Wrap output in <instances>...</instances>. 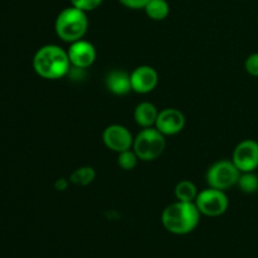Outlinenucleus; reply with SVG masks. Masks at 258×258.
Segmentation results:
<instances>
[{"mask_svg": "<svg viewBox=\"0 0 258 258\" xmlns=\"http://www.w3.org/2000/svg\"><path fill=\"white\" fill-rule=\"evenodd\" d=\"M196 206L202 216L206 217H219L224 214L228 209L229 202L226 193L219 189L208 186L204 190L199 191L196 199Z\"/></svg>", "mask_w": 258, "mask_h": 258, "instance_id": "6", "label": "nucleus"}, {"mask_svg": "<svg viewBox=\"0 0 258 258\" xmlns=\"http://www.w3.org/2000/svg\"><path fill=\"white\" fill-rule=\"evenodd\" d=\"M139 160H140V159H139V156L136 155L135 151L131 150V149H128V150L122 151V153H118L117 165L120 166L122 170L130 171V170H134V169L136 168Z\"/></svg>", "mask_w": 258, "mask_h": 258, "instance_id": "18", "label": "nucleus"}, {"mask_svg": "<svg viewBox=\"0 0 258 258\" xmlns=\"http://www.w3.org/2000/svg\"><path fill=\"white\" fill-rule=\"evenodd\" d=\"M133 91L140 95H146L155 90L159 82V75L151 66H139L130 73Z\"/></svg>", "mask_w": 258, "mask_h": 258, "instance_id": "11", "label": "nucleus"}, {"mask_svg": "<svg viewBox=\"0 0 258 258\" xmlns=\"http://www.w3.org/2000/svg\"><path fill=\"white\" fill-rule=\"evenodd\" d=\"M33 68L44 80H59L70 73L72 68L67 50L59 45L47 44L40 47L33 58Z\"/></svg>", "mask_w": 258, "mask_h": 258, "instance_id": "1", "label": "nucleus"}, {"mask_svg": "<svg viewBox=\"0 0 258 258\" xmlns=\"http://www.w3.org/2000/svg\"><path fill=\"white\" fill-rule=\"evenodd\" d=\"M198 194V188L190 180L179 181L175 185V189H174V196H175L176 201L179 202H190V203H194Z\"/></svg>", "mask_w": 258, "mask_h": 258, "instance_id": "14", "label": "nucleus"}, {"mask_svg": "<svg viewBox=\"0 0 258 258\" xmlns=\"http://www.w3.org/2000/svg\"><path fill=\"white\" fill-rule=\"evenodd\" d=\"M102 2L103 0H71V4L78 9L83 10V12L88 13L97 9L102 4Z\"/></svg>", "mask_w": 258, "mask_h": 258, "instance_id": "19", "label": "nucleus"}, {"mask_svg": "<svg viewBox=\"0 0 258 258\" xmlns=\"http://www.w3.org/2000/svg\"><path fill=\"white\" fill-rule=\"evenodd\" d=\"M144 10L151 20L160 22L168 17L170 13V7L166 0H149Z\"/></svg>", "mask_w": 258, "mask_h": 258, "instance_id": "15", "label": "nucleus"}, {"mask_svg": "<svg viewBox=\"0 0 258 258\" xmlns=\"http://www.w3.org/2000/svg\"><path fill=\"white\" fill-rule=\"evenodd\" d=\"M96 178L95 169L91 166H81V168L76 169L70 176V181L75 185L86 186L88 184L92 183Z\"/></svg>", "mask_w": 258, "mask_h": 258, "instance_id": "16", "label": "nucleus"}, {"mask_svg": "<svg viewBox=\"0 0 258 258\" xmlns=\"http://www.w3.org/2000/svg\"><path fill=\"white\" fill-rule=\"evenodd\" d=\"M244 68L253 77H258V53L248 55L244 62Z\"/></svg>", "mask_w": 258, "mask_h": 258, "instance_id": "20", "label": "nucleus"}, {"mask_svg": "<svg viewBox=\"0 0 258 258\" xmlns=\"http://www.w3.org/2000/svg\"><path fill=\"white\" fill-rule=\"evenodd\" d=\"M123 7H126L127 9L133 10H140L144 9L146 7V4L149 3V0H118Z\"/></svg>", "mask_w": 258, "mask_h": 258, "instance_id": "21", "label": "nucleus"}, {"mask_svg": "<svg viewBox=\"0 0 258 258\" xmlns=\"http://www.w3.org/2000/svg\"><path fill=\"white\" fill-rule=\"evenodd\" d=\"M88 29L87 13L78 8H64L57 15L54 22L55 34L63 42L73 43L76 40L83 39Z\"/></svg>", "mask_w": 258, "mask_h": 258, "instance_id": "3", "label": "nucleus"}, {"mask_svg": "<svg viewBox=\"0 0 258 258\" xmlns=\"http://www.w3.org/2000/svg\"><path fill=\"white\" fill-rule=\"evenodd\" d=\"M201 216L196 203L176 201L164 209L161 214V223L170 233L184 236L198 227Z\"/></svg>", "mask_w": 258, "mask_h": 258, "instance_id": "2", "label": "nucleus"}, {"mask_svg": "<svg viewBox=\"0 0 258 258\" xmlns=\"http://www.w3.org/2000/svg\"><path fill=\"white\" fill-rule=\"evenodd\" d=\"M232 161L241 173L254 171L258 168V143L254 140H243L236 146Z\"/></svg>", "mask_w": 258, "mask_h": 258, "instance_id": "8", "label": "nucleus"}, {"mask_svg": "<svg viewBox=\"0 0 258 258\" xmlns=\"http://www.w3.org/2000/svg\"><path fill=\"white\" fill-rule=\"evenodd\" d=\"M67 53L72 68H77V70H85V68L91 67L97 55L95 45L85 39L71 43Z\"/></svg>", "mask_w": 258, "mask_h": 258, "instance_id": "9", "label": "nucleus"}, {"mask_svg": "<svg viewBox=\"0 0 258 258\" xmlns=\"http://www.w3.org/2000/svg\"><path fill=\"white\" fill-rule=\"evenodd\" d=\"M54 186H55V189H57V190H60V191L66 190V189H67V186H68V180H67V179H64V178L58 179V180L55 181Z\"/></svg>", "mask_w": 258, "mask_h": 258, "instance_id": "22", "label": "nucleus"}, {"mask_svg": "<svg viewBox=\"0 0 258 258\" xmlns=\"http://www.w3.org/2000/svg\"><path fill=\"white\" fill-rule=\"evenodd\" d=\"M237 185L239 186L243 193L252 194L258 190V175L254 171H247V173H241Z\"/></svg>", "mask_w": 258, "mask_h": 258, "instance_id": "17", "label": "nucleus"}, {"mask_svg": "<svg viewBox=\"0 0 258 258\" xmlns=\"http://www.w3.org/2000/svg\"><path fill=\"white\" fill-rule=\"evenodd\" d=\"M158 115L159 111L156 108V106L154 103L149 102V101L140 102L135 107V111H134L135 122L143 128L154 127L156 122V118H158Z\"/></svg>", "mask_w": 258, "mask_h": 258, "instance_id": "13", "label": "nucleus"}, {"mask_svg": "<svg viewBox=\"0 0 258 258\" xmlns=\"http://www.w3.org/2000/svg\"><path fill=\"white\" fill-rule=\"evenodd\" d=\"M241 171L237 169L232 160H219L209 166L207 171V184L208 186L226 191L227 189L237 185Z\"/></svg>", "mask_w": 258, "mask_h": 258, "instance_id": "5", "label": "nucleus"}, {"mask_svg": "<svg viewBox=\"0 0 258 258\" xmlns=\"http://www.w3.org/2000/svg\"><path fill=\"white\" fill-rule=\"evenodd\" d=\"M165 146V136L158 128L146 127L134 138L133 150L141 161H153L164 153Z\"/></svg>", "mask_w": 258, "mask_h": 258, "instance_id": "4", "label": "nucleus"}, {"mask_svg": "<svg viewBox=\"0 0 258 258\" xmlns=\"http://www.w3.org/2000/svg\"><path fill=\"white\" fill-rule=\"evenodd\" d=\"M102 141L108 150L118 154L133 149L134 136L130 130L123 125L112 123L103 130Z\"/></svg>", "mask_w": 258, "mask_h": 258, "instance_id": "7", "label": "nucleus"}, {"mask_svg": "<svg viewBox=\"0 0 258 258\" xmlns=\"http://www.w3.org/2000/svg\"><path fill=\"white\" fill-rule=\"evenodd\" d=\"M185 126V116L178 108H164L159 111L154 127L158 128L164 136H173L180 133Z\"/></svg>", "mask_w": 258, "mask_h": 258, "instance_id": "10", "label": "nucleus"}, {"mask_svg": "<svg viewBox=\"0 0 258 258\" xmlns=\"http://www.w3.org/2000/svg\"><path fill=\"white\" fill-rule=\"evenodd\" d=\"M106 88L112 95L125 96L133 91L131 87V78L127 72L122 70H113L106 76L105 80Z\"/></svg>", "mask_w": 258, "mask_h": 258, "instance_id": "12", "label": "nucleus"}]
</instances>
